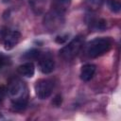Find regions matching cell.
<instances>
[{"label": "cell", "mask_w": 121, "mask_h": 121, "mask_svg": "<svg viewBox=\"0 0 121 121\" xmlns=\"http://www.w3.org/2000/svg\"><path fill=\"white\" fill-rule=\"evenodd\" d=\"M8 94L11 98L12 108L15 111H22L27 105L28 91L26 84L18 78H13L9 81Z\"/></svg>", "instance_id": "6da1fadb"}, {"label": "cell", "mask_w": 121, "mask_h": 121, "mask_svg": "<svg viewBox=\"0 0 121 121\" xmlns=\"http://www.w3.org/2000/svg\"><path fill=\"white\" fill-rule=\"evenodd\" d=\"M112 45L109 37H98L90 41L86 45V54L89 58H97L107 53Z\"/></svg>", "instance_id": "7a4b0ae2"}, {"label": "cell", "mask_w": 121, "mask_h": 121, "mask_svg": "<svg viewBox=\"0 0 121 121\" xmlns=\"http://www.w3.org/2000/svg\"><path fill=\"white\" fill-rule=\"evenodd\" d=\"M84 43V37L81 35L76 36L72 41H70L66 45H64L60 50V56L65 60H73L81 50Z\"/></svg>", "instance_id": "3957f363"}, {"label": "cell", "mask_w": 121, "mask_h": 121, "mask_svg": "<svg viewBox=\"0 0 121 121\" xmlns=\"http://www.w3.org/2000/svg\"><path fill=\"white\" fill-rule=\"evenodd\" d=\"M62 10H60L58 9H54L50 10L43 19V25L46 29H48L51 32L57 31L59 28L61 27L64 22V17L62 14Z\"/></svg>", "instance_id": "277c9868"}, {"label": "cell", "mask_w": 121, "mask_h": 121, "mask_svg": "<svg viewBox=\"0 0 121 121\" xmlns=\"http://www.w3.org/2000/svg\"><path fill=\"white\" fill-rule=\"evenodd\" d=\"M21 39V33L17 30H10L8 27L0 29V43L6 50H10L18 44Z\"/></svg>", "instance_id": "5b68a950"}, {"label": "cell", "mask_w": 121, "mask_h": 121, "mask_svg": "<svg viewBox=\"0 0 121 121\" xmlns=\"http://www.w3.org/2000/svg\"><path fill=\"white\" fill-rule=\"evenodd\" d=\"M55 87L54 80L51 78H42L39 79L35 84V94L38 98L40 99H46L48 98Z\"/></svg>", "instance_id": "8992f818"}, {"label": "cell", "mask_w": 121, "mask_h": 121, "mask_svg": "<svg viewBox=\"0 0 121 121\" xmlns=\"http://www.w3.org/2000/svg\"><path fill=\"white\" fill-rule=\"evenodd\" d=\"M38 60H39V68L43 74H50L53 72L55 68V61L50 54L41 53Z\"/></svg>", "instance_id": "52a82bcc"}, {"label": "cell", "mask_w": 121, "mask_h": 121, "mask_svg": "<svg viewBox=\"0 0 121 121\" xmlns=\"http://www.w3.org/2000/svg\"><path fill=\"white\" fill-rule=\"evenodd\" d=\"M96 67L95 64L86 63L80 69V78L83 81H89L95 75Z\"/></svg>", "instance_id": "ba28073f"}, {"label": "cell", "mask_w": 121, "mask_h": 121, "mask_svg": "<svg viewBox=\"0 0 121 121\" xmlns=\"http://www.w3.org/2000/svg\"><path fill=\"white\" fill-rule=\"evenodd\" d=\"M17 71L23 77L32 78L35 73V66L31 61H27V62H25V63L19 65L17 68Z\"/></svg>", "instance_id": "9c48e42d"}, {"label": "cell", "mask_w": 121, "mask_h": 121, "mask_svg": "<svg viewBox=\"0 0 121 121\" xmlns=\"http://www.w3.org/2000/svg\"><path fill=\"white\" fill-rule=\"evenodd\" d=\"M46 0H29V5L31 9L36 14H42L44 10Z\"/></svg>", "instance_id": "30bf717a"}, {"label": "cell", "mask_w": 121, "mask_h": 121, "mask_svg": "<svg viewBox=\"0 0 121 121\" xmlns=\"http://www.w3.org/2000/svg\"><path fill=\"white\" fill-rule=\"evenodd\" d=\"M91 25V28L94 29V30H104L107 26V22L104 20V19H95V20H93L91 21L90 23Z\"/></svg>", "instance_id": "8fae6325"}, {"label": "cell", "mask_w": 121, "mask_h": 121, "mask_svg": "<svg viewBox=\"0 0 121 121\" xmlns=\"http://www.w3.org/2000/svg\"><path fill=\"white\" fill-rule=\"evenodd\" d=\"M108 8L111 11L114 13H118L121 10V2L120 0H107Z\"/></svg>", "instance_id": "7c38bea8"}, {"label": "cell", "mask_w": 121, "mask_h": 121, "mask_svg": "<svg viewBox=\"0 0 121 121\" xmlns=\"http://www.w3.org/2000/svg\"><path fill=\"white\" fill-rule=\"evenodd\" d=\"M54 3H55V9L63 11L65 9L69 7L71 0H54Z\"/></svg>", "instance_id": "4fadbf2b"}, {"label": "cell", "mask_w": 121, "mask_h": 121, "mask_svg": "<svg viewBox=\"0 0 121 121\" xmlns=\"http://www.w3.org/2000/svg\"><path fill=\"white\" fill-rule=\"evenodd\" d=\"M41 55V52L37 49H31L30 51L26 52V54L24 55V58H26V60H38L39 57Z\"/></svg>", "instance_id": "5bb4252c"}, {"label": "cell", "mask_w": 121, "mask_h": 121, "mask_svg": "<svg viewBox=\"0 0 121 121\" xmlns=\"http://www.w3.org/2000/svg\"><path fill=\"white\" fill-rule=\"evenodd\" d=\"M104 0H87V5L91 9H97L101 7Z\"/></svg>", "instance_id": "9a60e30c"}, {"label": "cell", "mask_w": 121, "mask_h": 121, "mask_svg": "<svg viewBox=\"0 0 121 121\" xmlns=\"http://www.w3.org/2000/svg\"><path fill=\"white\" fill-rule=\"evenodd\" d=\"M9 62V58H8L6 55H4L2 52H0V69H2V68H3L5 65H7Z\"/></svg>", "instance_id": "2e32d148"}, {"label": "cell", "mask_w": 121, "mask_h": 121, "mask_svg": "<svg viewBox=\"0 0 121 121\" xmlns=\"http://www.w3.org/2000/svg\"><path fill=\"white\" fill-rule=\"evenodd\" d=\"M61 102H62V97H61V95H57L54 97V99H53V101H52V104H53L54 106H56V107H59V106H60Z\"/></svg>", "instance_id": "e0dca14e"}, {"label": "cell", "mask_w": 121, "mask_h": 121, "mask_svg": "<svg viewBox=\"0 0 121 121\" xmlns=\"http://www.w3.org/2000/svg\"><path fill=\"white\" fill-rule=\"evenodd\" d=\"M8 94V88L5 86H0V101L5 98Z\"/></svg>", "instance_id": "ac0fdd59"}, {"label": "cell", "mask_w": 121, "mask_h": 121, "mask_svg": "<svg viewBox=\"0 0 121 121\" xmlns=\"http://www.w3.org/2000/svg\"><path fill=\"white\" fill-rule=\"evenodd\" d=\"M66 40H67V35H64V36H59V37L56 38V42L59 43H63Z\"/></svg>", "instance_id": "d6986e66"}]
</instances>
